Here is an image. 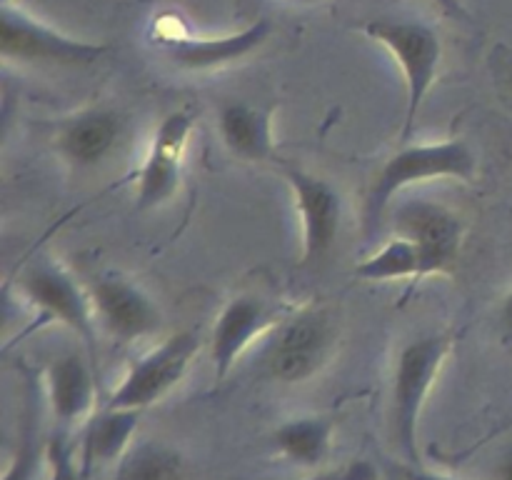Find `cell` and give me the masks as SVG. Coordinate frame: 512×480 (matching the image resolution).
Listing matches in <instances>:
<instances>
[{"label": "cell", "mask_w": 512, "mask_h": 480, "mask_svg": "<svg viewBox=\"0 0 512 480\" xmlns=\"http://www.w3.org/2000/svg\"><path fill=\"white\" fill-rule=\"evenodd\" d=\"M478 178V153L468 138H448L438 143L403 145L390 155L378 170L365 200V225L375 230L383 223L393 198L405 188L428 180H463L475 183Z\"/></svg>", "instance_id": "1"}, {"label": "cell", "mask_w": 512, "mask_h": 480, "mask_svg": "<svg viewBox=\"0 0 512 480\" xmlns=\"http://www.w3.org/2000/svg\"><path fill=\"white\" fill-rule=\"evenodd\" d=\"M108 53L105 43L73 38L35 18L20 3H0V55L30 68H88Z\"/></svg>", "instance_id": "2"}, {"label": "cell", "mask_w": 512, "mask_h": 480, "mask_svg": "<svg viewBox=\"0 0 512 480\" xmlns=\"http://www.w3.org/2000/svg\"><path fill=\"white\" fill-rule=\"evenodd\" d=\"M335 345L333 315L325 305L310 303L290 310L268 335L265 370L280 383H305L323 370Z\"/></svg>", "instance_id": "3"}, {"label": "cell", "mask_w": 512, "mask_h": 480, "mask_svg": "<svg viewBox=\"0 0 512 480\" xmlns=\"http://www.w3.org/2000/svg\"><path fill=\"white\" fill-rule=\"evenodd\" d=\"M453 348L450 333L415 338L400 350L393 375V435L410 460H418V428L425 400Z\"/></svg>", "instance_id": "4"}, {"label": "cell", "mask_w": 512, "mask_h": 480, "mask_svg": "<svg viewBox=\"0 0 512 480\" xmlns=\"http://www.w3.org/2000/svg\"><path fill=\"white\" fill-rule=\"evenodd\" d=\"M360 30L370 40L385 45L403 70L405 90H408L403 138H408L413 133L425 98L440 75V63H443L440 35L435 33L433 25L410 18H373L363 23Z\"/></svg>", "instance_id": "5"}, {"label": "cell", "mask_w": 512, "mask_h": 480, "mask_svg": "<svg viewBox=\"0 0 512 480\" xmlns=\"http://www.w3.org/2000/svg\"><path fill=\"white\" fill-rule=\"evenodd\" d=\"M20 298L35 308L43 323H58L78 335L93 353L98 340V320L88 288L75 280V275L58 260L40 255L20 268L15 278Z\"/></svg>", "instance_id": "6"}, {"label": "cell", "mask_w": 512, "mask_h": 480, "mask_svg": "<svg viewBox=\"0 0 512 480\" xmlns=\"http://www.w3.org/2000/svg\"><path fill=\"white\" fill-rule=\"evenodd\" d=\"M200 350V338L193 330L168 335L153 345L128 368L125 378L108 398V408L145 410L163 400L185 378Z\"/></svg>", "instance_id": "7"}, {"label": "cell", "mask_w": 512, "mask_h": 480, "mask_svg": "<svg viewBox=\"0 0 512 480\" xmlns=\"http://www.w3.org/2000/svg\"><path fill=\"white\" fill-rule=\"evenodd\" d=\"M90 303H93L98 328L115 343H135L153 338L163 330L165 315L153 295L125 275L105 270L90 278Z\"/></svg>", "instance_id": "8"}, {"label": "cell", "mask_w": 512, "mask_h": 480, "mask_svg": "<svg viewBox=\"0 0 512 480\" xmlns=\"http://www.w3.org/2000/svg\"><path fill=\"white\" fill-rule=\"evenodd\" d=\"M280 170L293 193L295 210L303 225V263H323L338 243L340 223H343V198L320 175L288 163H280Z\"/></svg>", "instance_id": "9"}, {"label": "cell", "mask_w": 512, "mask_h": 480, "mask_svg": "<svg viewBox=\"0 0 512 480\" xmlns=\"http://www.w3.org/2000/svg\"><path fill=\"white\" fill-rule=\"evenodd\" d=\"M128 120L115 105L93 103L65 115L55 125L50 143L58 158L73 170H93L115 153Z\"/></svg>", "instance_id": "10"}, {"label": "cell", "mask_w": 512, "mask_h": 480, "mask_svg": "<svg viewBox=\"0 0 512 480\" xmlns=\"http://www.w3.org/2000/svg\"><path fill=\"white\" fill-rule=\"evenodd\" d=\"M193 115L188 110H173L160 120L150 143L148 158L138 173L135 208L153 210L175 198L183 183V160L193 135Z\"/></svg>", "instance_id": "11"}, {"label": "cell", "mask_w": 512, "mask_h": 480, "mask_svg": "<svg viewBox=\"0 0 512 480\" xmlns=\"http://www.w3.org/2000/svg\"><path fill=\"white\" fill-rule=\"evenodd\" d=\"M288 313L290 310L270 305L258 295H238L228 300L210 330V363L215 380L220 383L228 378L245 350L260 338H268L270 330Z\"/></svg>", "instance_id": "12"}, {"label": "cell", "mask_w": 512, "mask_h": 480, "mask_svg": "<svg viewBox=\"0 0 512 480\" xmlns=\"http://www.w3.org/2000/svg\"><path fill=\"white\" fill-rule=\"evenodd\" d=\"M268 18H258L243 30H235L228 35H210V38H198V35L185 33H160V48L165 58L175 68L185 73H210V70L225 68L238 60H245L255 50L263 48L270 38Z\"/></svg>", "instance_id": "13"}, {"label": "cell", "mask_w": 512, "mask_h": 480, "mask_svg": "<svg viewBox=\"0 0 512 480\" xmlns=\"http://www.w3.org/2000/svg\"><path fill=\"white\" fill-rule=\"evenodd\" d=\"M395 235L413 240L428 253L438 273H450L463 245V220L433 200H405L390 210Z\"/></svg>", "instance_id": "14"}, {"label": "cell", "mask_w": 512, "mask_h": 480, "mask_svg": "<svg viewBox=\"0 0 512 480\" xmlns=\"http://www.w3.org/2000/svg\"><path fill=\"white\" fill-rule=\"evenodd\" d=\"M275 105L228 100L218 113V133L230 155L245 163L280 165L273 133Z\"/></svg>", "instance_id": "15"}, {"label": "cell", "mask_w": 512, "mask_h": 480, "mask_svg": "<svg viewBox=\"0 0 512 480\" xmlns=\"http://www.w3.org/2000/svg\"><path fill=\"white\" fill-rule=\"evenodd\" d=\"M50 413L60 428L85 425L95 408V375L83 353H63L45 368Z\"/></svg>", "instance_id": "16"}, {"label": "cell", "mask_w": 512, "mask_h": 480, "mask_svg": "<svg viewBox=\"0 0 512 480\" xmlns=\"http://www.w3.org/2000/svg\"><path fill=\"white\" fill-rule=\"evenodd\" d=\"M140 415H143V410L108 408V405L98 415H93L83 425V438H80V473H90V470L103 468V465L123 458L130 450V440L140 425Z\"/></svg>", "instance_id": "17"}, {"label": "cell", "mask_w": 512, "mask_h": 480, "mask_svg": "<svg viewBox=\"0 0 512 480\" xmlns=\"http://www.w3.org/2000/svg\"><path fill=\"white\" fill-rule=\"evenodd\" d=\"M355 275L370 283H385V280L403 278H425V275H438L433 260L428 258L423 248L403 235H393L380 250H375L370 258L360 260Z\"/></svg>", "instance_id": "18"}, {"label": "cell", "mask_w": 512, "mask_h": 480, "mask_svg": "<svg viewBox=\"0 0 512 480\" xmlns=\"http://www.w3.org/2000/svg\"><path fill=\"white\" fill-rule=\"evenodd\" d=\"M330 440H333V420L320 415L293 418L273 433L275 450L285 460L303 468H315L328 458Z\"/></svg>", "instance_id": "19"}, {"label": "cell", "mask_w": 512, "mask_h": 480, "mask_svg": "<svg viewBox=\"0 0 512 480\" xmlns=\"http://www.w3.org/2000/svg\"><path fill=\"white\" fill-rule=\"evenodd\" d=\"M113 480H185V460L170 445H135L118 460Z\"/></svg>", "instance_id": "20"}, {"label": "cell", "mask_w": 512, "mask_h": 480, "mask_svg": "<svg viewBox=\"0 0 512 480\" xmlns=\"http://www.w3.org/2000/svg\"><path fill=\"white\" fill-rule=\"evenodd\" d=\"M313 480H375V468L370 463H353L345 470H338V473L320 475V478Z\"/></svg>", "instance_id": "21"}, {"label": "cell", "mask_w": 512, "mask_h": 480, "mask_svg": "<svg viewBox=\"0 0 512 480\" xmlns=\"http://www.w3.org/2000/svg\"><path fill=\"white\" fill-rule=\"evenodd\" d=\"M438 13H443L445 18L455 20V23H470V15L465 10V5L460 0H428Z\"/></svg>", "instance_id": "22"}, {"label": "cell", "mask_w": 512, "mask_h": 480, "mask_svg": "<svg viewBox=\"0 0 512 480\" xmlns=\"http://www.w3.org/2000/svg\"><path fill=\"white\" fill-rule=\"evenodd\" d=\"M500 333H503V340L508 348H512V290L503 298V305H500Z\"/></svg>", "instance_id": "23"}, {"label": "cell", "mask_w": 512, "mask_h": 480, "mask_svg": "<svg viewBox=\"0 0 512 480\" xmlns=\"http://www.w3.org/2000/svg\"><path fill=\"white\" fill-rule=\"evenodd\" d=\"M495 480H512V445L503 450L498 465H495Z\"/></svg>", "instance_id": "24"}, {"label": "cell", "mask_w": 512, "mask_h": 480, "mask_svg": "<svg viewBox=\"0 0 512 480\" xmlns=\"http://www.w3.org/2000/svg\"><path fill=\"white\" fill-rule=\"evenodd\" d=\"M405 480H450V478H445V475H438V473H428V470H415V473L405 475Z\"/></svg>", "instance_id": "25"}, {"label": "cell", "mask_w": 512, "mask_h": 480, "mask_svg": "<svg viewBox=\"0 0 512 480\" xmlns=\"http://www.w3.org/2000/svg\"><path fill=\"white\" fill-rule=\"evenodd\" d=\"M505 83H508V88H510V93H512V65L508 70H505Z\"/></svg>", "instance_id": "26"}]
</instances>
